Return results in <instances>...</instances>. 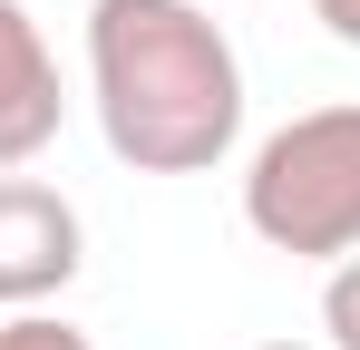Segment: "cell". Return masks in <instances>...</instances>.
Returning <instances> with one entry per match:
<instances>
[{"instance_id": "cell-1", "label": "cell", "mask_w": 360, "mask_h": 350, "mask_svg": "<svg viewBox=\"0 0 360 350\" xmlns=\"http://www.w3.org/2000/svg\"><path fill=\"white\" fill-rule=\"evenodd\" d=\"M88 108L136 175H214L243 136V58L205 0H88Z\"/></svg>"}, {"instance_id": "cell-7", "label": "cell", "mask_w": 360, "mask_h": 350, "mask_svg": "<svg viewBox=\"0 0 360 350\" xmlns=\"http://www.w3.org/2000/svg\"><path fill=\"white\" fill-rule=\"evenodd\" d=\"M311 20H321L341 49H360V0H311Z\"/></svg>"}, {"instance_id": "cell-4", "label": "cell", "mask_w": 360, "mask_h": 350, "mask_svg": "<svg viewBox=\"0 0 360 350\" xmlns=\"http://www.w3.org/2000/svg\"><path fill=\"white\" fill-rule=\"evenodd\" d=\"M68 127V98H59V58L39 39V20L20 0H0V175H20L30 156H49Z\"/></svg>"}, {"instance_id": "cell-3", "label": "cell", "mask_w": 360, "mask_h": 350, "mask_svg": "<svg viewBox=\"0 0 360 350\" xmlns=\"http://www.w3.org/2000/svg\"><path fill=\"white\" fill-rule=\"evenodd\" d=\"M88 263V224L59 185L39 175H0V311H39L59 302Z\"/></svg>"}, {"instance_id": "cell-2", "label": "cell", "mask_w": 360, "mask_h": 350, "mask_svg": "<svg viewBox=\"0 0 360 350\" xmlns=\"http://www.w3.org/2000/svg\"><path fill=\"white\" fill-rule=\"evenodd\" d=\"M243 224L292 263L360 253V98L283 117L243 166Z\"/></svg>"}, {"instance_id": "cell-5", "label": "cell", "mask_w": 360, "mask_h": 350, "mask_svg": "<svg viewBox=\"0 0 360 350\" xmlns=\"http://www.w3.org/2000/svg\"><path fill=\"white\" fill-rule=\"evenodd\" d=\"M321 331H331L321 350H360V253H341L321 283Z\"/></svg>"}, {"instance_id": "cell-8", "label": "cell", "mask_w": 360, "mask_h": 350, "mask_svg": "<svg viewBox=\"0 0 360 350\" xmlns=\"http://www.w3.org/2000/svg\"><path fill=\"white\" fill-rule=\"evenodd\" d=\"M253 350H321V341H253Z\"/></svg>"}, {"instance_id": "cell-6", "label": "cell", "mask_w": 360, "mask_h": 350, "mask_svg": "<svg viewBox=\"0 0 360 350\" xmlns=\"http://www.w3.org/2000/svg\"><path fill=\"white\" fill-rule=\"evenodd\" d=\"M0 350H88V331H68L59 311H10L0 321Z\"/></svg>"}]
</instances>
